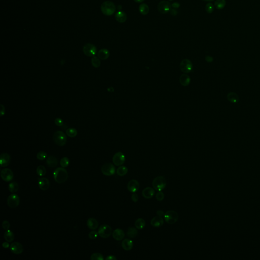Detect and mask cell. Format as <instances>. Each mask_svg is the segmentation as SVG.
Returning <instances> with one entry per match:
<instances>
[{
	"mask_svg": "<svg viewBox=\"0 0 260 260\" xmlns=\"http://www.w3.org/2000/svg\"><path fill=\"white\" fill-rule=\"evenodd\" d=\"M53 175L55 181L58 184H63L68 179V171L63 167L57 168L54 171Z\"/></svg>",
	"mask_w": 260,
	"mask_h": 260,
	"instance_id": "1",
	"label": "cell"
},
{
	"mask_svg": "<svg viewBox=\"0 0 260 260\" xmlns=\"http://www.w3.org/2000/svg\"><path fill=\"white\" fill-rule=\"evenodd\" d=\"M101 10L105 16H112L116 11V6L111 1H106L101 5Z\"/></svg>",
	"mask_w": 260,
	"mask_h": 260,
	"instance_id": "2",
	"label": "cell"
},
{
	"mask_svg": "<svg viewBox=\"0 0 260 260\" xmlns=\"http://www.w3.org/2000/svg\"><path fill=\"white\" fill-rule=\"evenodd\" d=\"M53 140L55 143L59 147H63L67 142L66 134L61 131H57L55 132L53 135Z\"/></svg>",
	"mask_w": 260,
	"mask_h": 260,
	"instance_id": "3",
	"label": "cell"
},
{
	"mask_svg": "<svg viewBox=\"0 0 260 260\" xmlns=\"http://www.w3.org/2000/svg\"><path fill=\"white\" fill-rule=\"evenodd\" d=\"M153 188L157 191H162L166 188L167 182L165 177L159 176L153 179L152 183Z\"/></svg>",
	"mask_w": 260,
	"mask_h": 260,
	"instance_id": "4",
	"label": "cell"
},
{
	"mask_svg": "<svg viewBox=\"0 0 260 260\" xmlns=\"http://www.w3.org/2000/svg\"><path fill=\"white\" fill-rule=\"evenodd\" d=\"M164 219L169 224H174L178 219V214L174 210H169L165 213Z\"/></svg>",
	"mask_w": 260,
	"mask_h": 260,
	"instance_id": "5",
	"label": "cell"
},
{
	"mask_svg": "<svg viewBox=\"0 0 260 260\" xmlns=\"http://www.w3.org/2000/svg\"><path fill=\"white\" fill-rule=\"evenodd\" d=\"M99 235L103 238H107L112 234V230L110 226L107 225L101 226L98 229Z\"/></svg>",
	"mask_w": 260,
	"mask_h": 260,
	"instance_id": "6",
	"label": "cell"
},
{
	"mask_svg": "<svg viewBox=\"0 0 260 260\" xmlns=\"http://www.w3.org/2000/svg\"><path fill=\"white\" fill-rule=\"evenodd\" d=\"M101 171L103 175L110 176L113 175L115 173V168L112 163H106L102 167Z\"/></svg>",
	"mask_w": 260,
	"mask_h": 260,
	"instance_id": "7",
	"label": "cell"
},
{
	"mask_svg": "<svg viewBox=\"0 0 260 260\" xmlns=\"http://www.w3.org/2000/svg\"><path fill=\"white\" fill-rule=\"evenodd\" d=\"M97 51V49L94 44L88 43L83 46V53L87 57H94L96 54Z\"/></svg>",
	"mask_w": 260,
	"mask_h": 260,
	"instance_id": "8",
	"label": "cell"
},
{
	"mask_svg": "<svg viewBox=\"0 0 260 260\" xmlns=\"http://www.w3.org/2000/svg\"><path fill=\"white\" fill-rule=\"evenodd\" d=\"M20 203V198L18 194H15L9 195L7 199V204L9 207L15 208L18 206Z\"/></svg>",
	"mask_w": 260,
	"mask_h": 260,
	"instance_id": "9",
	"label": "cell"
},
{
	"mask_svg": "<svg viewBox=\"0 0 260 260\" xmlns=\"http://www.w3.org/2000/svg\"><path fill=\"white\" fill-rule=\"evenodd\" d=\"M126 161V157L124 153L122 152H118L114 155L112 161L113 164L116 166H122L124 164Z\"/></svg>",
	"mask_w": 260,
	"mask_h": 260,
	"instance_id": "10",
	"label": "cell"
},
{
	"mask_svg": "<svg viewBox=\"0 0 260 260\" xmlns=\"http://www.w3.org/2000/svg\"><path fill=\"white\" fill-rule=\"evenodd\" d=\"M180 69L184 73H188L192 70V63L188 59H183L180 64Z\"/></svg>",
	"mask_w": 260,
	"mask_h": 260,
	"instance_id": "11",
	"label": "cell"
},
{
	"mask_svg": "<svg viewBox=\"0 0 260 260\" xmlns=\"http://www.w3.org/2000/svg\"><path fill=\"white\" fill-rule=\"evenodd\" d=\"M1 176L4 182H10L12 180L14 175L12 171L10 169L6 168L1 171Z\"/></svg>",
	"mask_w": 260,
	"mask_h": 260,
	"instance_id": "12",
	"label": "cell"
},
{
	"mask_svg": "<svg viewBox=\"0 0 260 260\" xmlns=\"http://www.w3.org/2000/svg\"><path fill=\"white\" fill-rule=\"evenodd\" d=\"M170 3L167 1H162L159 3L157 6V9L160 13L166 14L170 11L171 9Z\"/></svg>",
	"mask_w": 260,
	"mask_h": 260,
	"instance_id": "13",
	"label": "cell"
},
{
	"mask_svg": "<svg viewBox=\"0 0 260 260\" xmlns=\"http://www.w3.org/2000/svg\"><path fill=\"white\" fill-rule=\"evenodd\" d=\"M10 249L13 254L20 255L23 253L24 247L20 243L18 242H14L10 244Z\"/></svg>",
	"mask_w": 260,
	"mask_h": 260,
	"instance_id": "14",
	"label": "cell"
},
{
	"mask_svg": "<svg viewBox=\"0 0 260 260\" xmlns=\"http://www.w3.org/2000/svg\"><path fill=\"white\" fill-rule=\"evenodd\" d=\"M140 188V184L139 182L136 179H132L131 180L128 184L127 188L130 192H137Z\"/></svg>",
	"mask_w": 260,
	"mask_h": 260,
	"instance_id": "15",
	"label": "cell"
},
{
	"mask_svg": "<svg viewBox=\"0 0 260 260\" xmlns=\"http://www.w3.org/2000/svg\"><path fill=\"white\" fill-rule=\"evenodd\" d=\"M11 162V157L8 153H2L0 155V164L1 167H6Z\"/></svg>",
	"mask_w": 260,
	"mask_h": 260,
	"instance_id": "16",
	"label": "cell"
},
{
	"mask_svg": "<svg viewBox=\"0 0 260 260\" xmlns=\"http://www.w3.org/2000/svg\"><path fill=\"white\" fill-rule=\"evenodd\" d=\"M38 186L41 190L45 191L49 188L50 182L47 178L42 177L39 178L38 180Z\"/></svg>",
	"mask_w": 260,
	"mask_h": 260,
	"instance_id": "17",
	"label": "cell"
},
{
	"mask_svg": "<svg viewBox=\"0 0 260 260\" xmlns=\"http://www.w3.org/2000/svg\"><path fill=\"white\" fill-rule=\"evenodd\" d=\"M142 194L144 198L147 199H151L155 194V190L154 188L151 187H147L143 190Z\"/></svg>",
	"mask_w": 260,
	"mask_h": 260,
	"instance_id": "18",
	"label": "cell"
},
{
	"mask_svg": "<svg viewBox=\"0 0 260 260\" xmlns=\"http://www.w3.org/2000/svg\"><path fill=\"white\" fill-rule=\"evenodd\" d=\"M112 237L116 240H122L125 237V232L120 229H116L112 232Z\"/></svg>",
	"mask_w": 260,
	"mask_h": 260,
	"instance_id": "19",
	"label": "cell"
},
{
	"mask_svg": "<svg viewBox=\"0 0 260 260\" xmlns=\"http://www.w3.org/2000/svg\"><path fill=\"white\" fill-rule=\"evenodd\" d=\"M164 221L162 217L160 216H157L154 217L151 220V225L154 227H160L164 224Z\"/></svg>",
	"mask_w": 260,
	"mask_h": 260,
	"instance_id": "20",
	"label": "cell"
},
{
	"mask_svg": "<svg viewBox=\"0 0 260 260\" xmlns=\"http://www.w3.org/2000/svg\"><path fill=\"white\" fill-rule=\"evenodd\" d=\"M86 225L88 229L91 230H95L98 228L99 223L96 219L90 217L88 219Z\"/></svg>",
	"mask_w": 260,
	"mask_h": 260,
	"instance_id": "21",
	"label": "cell"
},
{
	"mask_svg": "<svg viewBox=\"0 0 260 260\" xmlns=\"http://www.w3.org/2000/svg\"><path fill=\"white\" fill-rule=\"evenodd\" d=\"M122 246L125 251H130L133 247V242L130 239H125L122 241Z\"/></svg>",
	"mask_w": 260,
	"mask_h": 260,
	"instance_id": "22",
	"label": "cell"
},
{
	"mask_svg": "<svg viewBox=\"0 0 260 260\" xmlns=\"http://www.w3.org/2000/svg\"><path fill=\"white\" fill-rule=\"evenodd\" d=\"M228 100L231 103L236 104L240 100L239 97L235 92H230L227 95Z\"/></svg>",
	"mask_w": 260,
	"mask_h": 260,
	"instance_id": "23",
	"label": "cell"
},
{
	"mask_svg": "<svg viewBox=\"0 0 260 260\" xmlns=\"http://www.w3.org/2000/svg\"><path fill=\"white\" fill-rule=\"evenodd\" d=\"M115 18L117 22L120 23L126 22L127 20L126 13L123 11H118L115 15Z\"/></svg>",
	"mask_w": 260,
	"mask_h": 260,
	"instance_id": "24",
	"label": "cell"
},
{
	"mask_svg": "<svg viewBox=\"0 0 260 260\" xmlns=\"http://www.w3.org/2000/svg\"><path fill=\"white\" fill-rule=\"evenodd\" d=\"M46 164L50 168H55L58 165V161L57 158L55 157L50 155L47 157L46 160Z\"/></svg>",
	"mask_w": 260,
	"mask_h": 260,
	"instance_id": "25",
	"label": "cell"
},
{
	"mask_svg": "<svg viewBox=\"0 0 260 260\" xmlns=\"http://www.w3.org/2000/svg\"><path fill=\"white\" fill-rule=\"evenodd\" d=\"M110 55V53L109 50L103 48L100 49L98 53V57L101 60H106L107 59Z\"/></svg>",
	"mask_w": 260,
	"mask_h": 260,
	"instance_id": "26",
	"label": "cell"
},
{
	"mask_svg": "<svg viewBox=\"0 0 260 260\" xmlns=\"http://www.w3.org/2000/svg\"><path fill=\"white\" fill-rule=\"evenodd\" d=\"M4 237L5 240L8 242H12L14 239V234L13 232L10 230H6L4 234Z\"/></svg>",
	"mask_w": 260,
	"mask_h": 260,
	"instance_id": "27",
	"label": "cell"
},
{
	"mask_svg": "<svg viewBox=\"0 0 260 260\" xmlns=\"http://www.w3.org/2000/svg\"><path fill=\"white\" fill-rule=\"evenodd\" d=\"M190 81V77L188 75L185 74L182 75L179 78L180 83L182 85L184 86L189 85Z\"/></svg>",
	"mask_w": 260,
	"mask_h": 260,
	"instance_id": "28",
	"label": "cell"
},
{
	"mask_svg": "<svg viewBox=\"0 0 260 260\" xmlns=\"http://www.w3.org/2000/svg\"><path fill=\"white\" fill-rule=\"evenodd\" d=\"M137 229L134 227H130L127 230V236L130 238H135L138 234Z\"/></svg>",
	"mask_w": 260,
	"mask_h": 260,
	"instance_id": "29",
	"label": "cell"
},
{
	"mask_svg": "<svg viewBox=\"0 0 260 260\" xmlns=\"http://www.w3.org/2000/svg\"><path fill=\"white\" fill-rule=\"evenodd\" d=\"M146 225L145 221L142 218H139L137 219L135 223V227L138 230H142L145 227Z\"/></svg>",
	"mask_w": 260,
	"mask_h": 260,
	"instance_id": "30",
	"label": "cell"
},
{
	"mask_svg": "<svg viewBox=\"0 0 260 260\" xmlns=\"http://www.w3.org/2000/svg\"><path fill=\"white\" fill-rule=\"evenodd\" d=\"M128 172V169L127 167L125 166H120L118 167L116 173L120 176H124L127 175Z\"/></svg>",
	"mask_w": 260,
	"mask_h": 260,
	"instance_id": "31",
	"label": "cell"
},
{
	"mask_svg": "<svg viewBox=\"0 0 260 260\" xmlns=\"http://www.w3.org/2000/svg\"><path fill=\"white\" fill-rule=\"evenodd\" d=\"M8 190L12 194L17 192L19 190V185L16 182H12L9 184Z\"/></svg>",
	"mask_w": 260,
	"mask_h": 260,
	"instance_id": "32",
	"label": "cell"
},
{
	"mask_svg": "<svg viewBox=\"0 0 260 260\" xmlns=\"http://www.w3.org/2000/svg\"><path fill=\"white\" fill-rule=\"evenodd\" d=\"M139 10L142 15H147L149 13V8L147 5L146 4H142L139 7Z\"/></svg>",
	"mask_w": 260,
	"mask_h": 260,
	"instance_id": "33",
	"label": "cell"
},
{
	"mask_svg": "<svg viewBox=\"0 0 260 260\" xmlns=\"http://www.w3.org/2000/svg\"><path fill=\"white\" fill-rule=\"evenodd\" d=\"M66 135L71 138L75 137L77 135V131L74 128H68L66 131Z\"/></svg>",
	"mask_w": 260,
	"mask_h": 260,
	"instance_id": "34",
	"label": "cell"
},
{
	"mask_svg": "<svg viewBox=\"0 0 260 260\" xmlns=\"http://www.w3.org/2000/svg\"><path fill=\"white\" fill-rule=\"evenodd\" d=\"M91 63H92V66L95 68H98L100 67V59L98 57H96V56H94L93 57L92 60H91Z\"/></svg>",
	"mask_w": 260,
	"mask_h": 260,
	"instance_id": "35",
	"label": "cell"
},
{
	"mask_svg": "<svg viewBox=\"0 0 260 260\" xmlns=\"http://www.w3.org/2000/svg\"><path fill=\"white\" fill-rule=\"evenodd\" d=\"M36 172L40 176H43L46 174V170L45 167L42 165H39L36 169Z\"/></svg>",
	"mask_w": 260,
	"mask_h": 260,
	"instance_id": "36",
	"label": "cell"
},
{
	"mask_svg": "<svg viewBox=\"0 0 260 260\" xmlns=\"http://www.w3.org/2000/svg\"><path fill=\"white\" fill-rule=\"evenodd\" d=\"M225 0H216L214 3V6L217 9H223L226 6Z\"/></svg>",
	"mask_w": 260,
	"mask_h": 260,
	"instance_id": "37",
	"label": "cell"
},
{
	"mask_svg": "<svg viewBox=\"0 0 260 260\" xmlns=\"http://www.w3.org/2000/svg\"><path fill=\"white\" fill-rule=\"evenodd\" d=\"M90 259L91 260H104V257L99 253H95L92 254Z\"/></svg>",
	"mask_w": 260,
	"mask_h": 260,
	"instance_id": "38",
	"label": "cell"
},
{
	"mask_svg": "<svg viewBox=\"0 0 260 260\" xmlns=\"http://www.w3.org/2000/svg\"><path fill=\"white\" fill-rule=\"evenodd\" d=\"M70 164V161L67 157H63L60 161V165L61 167L66 168Z\"/></svg>",
	"mask_w": 260,
	"mask_h": 260,
	"instance_id": "39",
	"label": "cell"
},
{
	"mask_svg": "<svg viewBox=\"0 0 260 260\" xmlns=\"http://www.w3.org/2000/svg\"><path fill=\"white\" fill-rule=\"evenodd\" d=\"M47 156V155L46 153L43 151H41L37 154L36 157H37V159L38 160H40V161H43L46 159Z\"/></svg>",
	"mask_w": 260,
	"mask_h": 260,
	"instance_id": "40",
	"label": "cell"
},
{
	"mask_svg": "<svg viewBox=\"0 0 260 260\" xmlns=\"http://www.w3.org/2000/svg\"><path fill=\"white\" fill-rule=\"evenodd\" d=\"M205 9L208 13H211L214 10V6L212 3H209L206 5Z\"/></svg>",
	"mask_w": 260,
	"mask_h": 260,
	"instance_id": "41",
	"label": "cell"
},
{
	"mask_svg": "<svg viewBox=\"0 0 260 260\" xmlns=\"http://www.w3.org/2000/svg\"><path fill=\"white\" fill-rule=\"evenodd\" d=\"M155 197L159 201H162L164 200L165 198V194L162 191H158L155 195Z\"/></svg>",
	"mask_w": 260,
	"mask_h": 260,
	"instance_id": "42",
	"label": "cell"
},
{
	"mask_svg": "<svg viewBox=\"0 0 260 260\" xmlns=\"http://www.w3.org/2000/svg\"><path fill=\"white\" fill-rule=\"evenodd\" d=\"M98 232H97L96 231H92L91 232H90L88 234V237L90 239L92 240L95 239L96 238H97V237L98 236Z\"/></svg>",
	"mask_w": 260,
	"mask_h": 260,
	"instance_id": "43",
	"label": "cell"
},
{
	"mask_svg": "<svg viewBox=\"0 0 260 260\" xmlns=\"http://www.w3.org/2000/svg\"><path fill=\"white\" fill-rule=\"evenodd\" d=\"M55 124L58 127H63L64 125V122L62 119L60 118H57L55 119Z\"/></svg>",
	"mask_w": 260,
	"mask_h": 260,
	"instance_id": "44",
	"label": "cell"
},
{
	"mask_svg": "<svg viewBox=\"0 0 260 260\" xmlns=\"http://www.w3.org/2000/svg\"><path fill=\"white\" fill-rule=\"evenodd\" d=\"M2 227L3 229L5 230H9V228L10 227V224L8 221H4L2 222Z\"/></svg>",
	"mask_w": 260,
	"mask_h": 260,
	"instance_id": "45",
	"label": "cell"
},
{
	"mask_svg": "<svg viewBox=\"0 0 260 260\" xmlns=\"http://www.w3.org/2000/svg\"><path fill=\"white\" fill-rule=\"evenodd\" d=\"M131 199L134 202H135V203L137 202L138 201V199H139L138 194H133L132 195Z\"/></svg>",
	"mask_w": 260,
	"mask_h": 260,
	"instance_id": "46",
	"label": "cell"
},
{
	"mask_svg": "<svg viewBox=\"0 0 260 260\" xmlns=\"http://www.w3.org/2000/svg\"><path fill=\"white\" fill-rule=\"evenodd\" d=\"M1 116H3L5 114V106L3 104H1Z\"/></svg>",
	"mask_w": 260,
	"mask_h": 260,
	"instance_id": "47",
	"label": "cell"
},
{
	"mask_svg": "<svg viewBox=\"0 0 260 260\" xmlns=\"http://www.w3.org/2000/svg\"><path fill=\"white\" fill-rule=\"evenodd\" d=\"M117 260V258L114 256L113 255H110V256H107L106 258V260Z\"/></svg>",
	"mask_w": 260,
	"mask_h": 260,
	"instance_id": "48",
	"label": "cell"
},
{
	"mask_svg": "<svg viewBox=\"0 0 260 260\" xmlns=\"http://www.w3.org/2000/svg\"><path fill=\"white\" fill-rule=\"evenodd\" d=\"M9 242H7V241H6V242L3 243V247L4 248V249H8V248L10 247V245H9Z\"/></svg>",
	"mask_w": 260,
	"mask_h": 260,
	"instance_id": "49",
	"label": "cell"
},
{
	"mask_svg": "<svg viewBox=\"0 0 260 260\" xmlns=\"http://www.w3.org/2000/svg\"><path fill=\"white\" fill-rule=\"evenodd\" d=\"M205 60L206 61H207V62H209V63H211V62H212V61H213V57H210V56H206L205 57Z\"/></svg>",
	"mask_w": 260,
	"mask_h": 260,
	"instance_id": "50",
	"label": "cell"
},
{
	"mask_svg": "<svg viewBox=\"0 0 260 260\" xmlns=\"http://www.w3.org/2000/svg\"><path fill=\"white\" fill-rule=\"evenodd\" d=\"M157 214L158 215V216H161V217L164 216V215H165L164 212L162 210H157Z\"/></svg>",
	"mask_w": 260,
	"mask_h": 260,
	"instance_id": "51",
	"label": "cell"
},
{
	"mask_svg": "<svg viewBox=\"0 0 260 260\" xmlns=\"http://www.w3.org/2000/svg\"><path fill=\"white\" fill-rule=\"evenodd\" d=\"M170 13L171 14V15H172L173 16H175L177 14V12L175 9H171L170 10Z\"/></svg>",
	"mask_w": 260,
	"mask_h": 260,
	"instance_id": "52",
	"label": "cell"
},
{
	"mask_svg": "<svg viewBox=\"0 0 260 260\" xmlns=\"http://www.w3.org/2000/svg\"><path fill=\"white\" fill-rule=\"evenodd\" d=\"M172 6L174 8H178L180 6V4H179L178 3H174L172 5Z\"/></svg>",
	"mask_w": 260,
	"mask_h": 260,
	"instance_id": "53",
	"label": "cell"
},
{
	"mask_svg": "<svg viewBox=\"0 0 260 260\" xmlns=\"http://www.w3.org/2000/svg\"><path fill=\"white\" fill-rule=\"evenodd\" d=\"M135 2L138 3H142L144 1V0H134Z\"/></svg>",
	"mask_w": 260,
	"mask_h": 260,
	"instance_id": "54",
	"label": "cell"
},
{
	"mask_svg": "<svg viewBox=\"0 0 260 260\" xmlns=\"http://www.w3.org/2000/svg\"><path fill=\"white\" fill-rule=\"evenodd\" d=\"M203 1H206V2H211V1H213L214 0H203Z\"/></svg>",
	"mask_w": 260,
	"mask_h": 260,
	"instance_id": "55",
	"label": "cell"
},
{
	"mask_svg": "<svg viewBox=\"0 0 260 260\" xmlns=\"http://www.w3.org/2000/svg\"><path fill=\"white\" fill-rule=\"evenodd\" d=\"M170 1H172V0H170Z\"/></svg>",
	"mask_w": 260,
	"mask_h": 260,
	"instance_id": "56",
	"label": "cell"
}]
</instances>
